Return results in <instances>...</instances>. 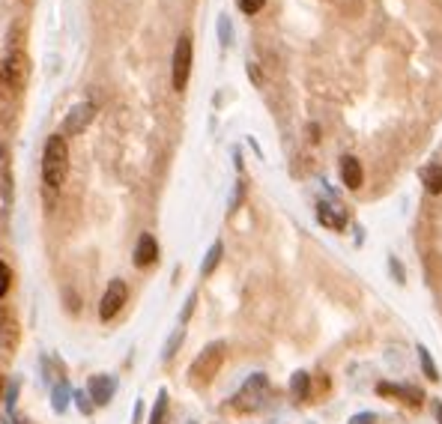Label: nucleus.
Wrapping results in <instances>:
<instances>
[{
	"instance_id": "f257e3e1",
	"label": "nucleus",
	"mask_w": 442,
	"mask_h": 424,
	"mask_svg": "<svg viewBox=\"0 0 442 424\" xmlns=\"http://www.w3.org/2000/svg\"><path fill=\"white\" fill-rule=\"evenodd\" d=\"M69 173V147L63 135H51L45 141V153H42V180L51 188H60Z\"/></svg>"
},
{
	"instance_id": "39448f33",
	"label": "nucleus",
	"mask_w": 442,
	"mask_h": 424,
	"mask_svg": "<svg viewBox=\"0 0 442 424\" xmlns=\"http://www.w3.org/2000/svg\"><path fill=\"white\" fill-rule=\"evenodd\" d=\"M126 299H129V287H126L120 278H117V281H111L108 290H105V296H102V302H99V317H102L105 323H108V320H114L123 311Z\"/></svg>"
},
{
	"instance_id": "423d86ee",
	"label": "nucleus",
	"mask_w": 442,
	"mask_h": 424,
	"mask_svg": "<svg viewBox=\"0 0 442 424\" xmlns=\"http://www.w3.org/2000/svg\"><path fill=\"white\" fill-rule=\"evenodd\" d=\"M93 120H96V105H93V102H81V105H75L72 111L66 114L60 135H63V138H66V135H81V131L87 129Z\"/></svg>"
},
{
	"instance_id": "0eeeda50",
	"label": "nucleus",
	"mask_w": 442,
	"mask_h": 424,
	"mask_svg": "<svg viewBox=\"0 0 442 424\" xmlns=\"http://www.w3.org/2000/svg\"><path fill=\"white\" fill-rule=\"evenodd\" d=\"M258 391H266V376H263V374H258V376L248 379L245 388L236 394V406H239V409H254V406H260Z\"/></svg>"
},
{
	"instance_id": "1a4fd4ad",
	"label": "nucleus",
	"mask_w": 442,
	"mask_h": 424,
	"mask_svg": "<svg viewBox=\"0 0 442 424\" xmlns=\"http://www.w3.org/2000/svg\"><path fill=\"white\" fill-rule=\"evenodd\" d=\"M341 180H344V185L347 188H362V183H365V170H362V165H359V158L355 156H344L341 158Z\"/></svg>"
},
{
	"instance_id": "20e7f679",
	"label": "nucleus",
	"mask_w": 442,
	"mask_h": 424,
	"mask_svg": "<svg viewBox=\"0 0 442 424\" xmlns=\"http://www.w3.org/2000/svg\"><path fill=\"white\" fill-rule=\"evenodd\" d=\"M192 60H194L192 36L182 33L177 39V48H174V90H185V84L192 78Z\"/></svg>"
},
{
	"instance_id": "6e6552de",
	"label": "nucleus",
	"mask_w": 442,
	"mask_h": 424,
	"mask_svg": "<svg viewBox=\"0 0 442 424\" xmlns=\"http://www.w3.org/2000/svg\"><path fill=\"white\" fill-rule=\"evenodd\" d=\"M155 260H159V242H155V237H150V233H144V237L138 239V245H135V266L147 269V266H153Z\"/></svg>"
},
{
	"instance_id": "dca6fc26",
	"label": "nucleus",
	"mask_w": 442,
	"mask_h": 424,
	"mask_svg": "<svg viewBox=\"0 0 442 424\" xmlns=\"http://www.w3.org/2000/svg\"><path fill=\"white\" fill-rule=\"evenodd\" d=\"M419 362H421V368H424V376L436 383V379H439V371H436V364H433L431 353H427V347H419Z\"/></svg>"
},
{
	"instance_id": "f3484780",
	"label": "nucleus",
	"mask_w": 442,
	"mask_h": 424,
	"mask_svg": "<svg viewBox=\"0 0 442 424\" xmlns=\"http://www.w3.org/2000/svg\"><path fill=\"white\" fill-rule=\"evenodd\" d=\"M9 287H12V269L6 266L4 260H0V299L9 293Z\"/></svg>"
},
{
	"instance_id": "4be33fe9",
	"label": "nucleus",
	"mask_w": 442,
	"mask_h": 424,
	"mask_svg": "<svg viewBox=\"0 0 442 424\" xmlns=\"http://www.w3.org/2000/svg\"><path fill=\"white\" fill-rule=\"evenodd\" d=\"M0 78H4V81L9 84V78H6V66H4V63H0Z\"/></svg>"
},
{
	"instance_id": "4468645a",
	"label": "nucleus",
	"mask_w": 442,
	"mask_h": 424,
	"mask_svg": "<svg viewBox=\"0 0 442 424\" xmlns=\"http://www.w3.org/2000/svg\"><path fill=\"white\" fill-rule=\"evenodd\" d=\"M290 391L296 394V398H308L311 394V376L305 374V371H299V374H293V379H290Z\"/></svg>"
},
{
	"instance_id": "7ed1b4c3",
	"label": "nucleus",
	"mask_w": 442,
	"mask_h": 424,
	"mask_svg": "<svg viewBox=\"0 0 442 424\" xmlns=\"http://www.w3.org/2000/svg\"><path fill=\"white\" fill-rule=\"evenodd\" d=\"M221 364H224V344H209L204 353L192 362L189 379H192L194 386H206L209 379L221 371Z\"/></svg>"
},
{
	"instance_id": "f03ea898",
	"label": "nucleus",
	"mask_w": 442,
	"mask_h": 424,
	"mask_svg": "<svg viewBox=\"0 0 442 424\" xmlns=\"http://www.w3.org/2000/svg\"><path fill=\"white\" fill-rule=\"evenodd\" d=\"M18 33H21V24H16V27L9 31V54H6V60H4L6 78H9V87H12V90H21V87L27 84V54H24V48H21Z\"/></svg>"
},
{
	"instance_id": "aec40b11",
	"label": "nucleus",
	"mask_w": 442,
	"mask_h": 424,
	"mask_svg": "<svg viewBox=\"0 0 442 424\" xmlns=\"http://www.w3.org/2000/svg\"><path fill=\"white\" fill-rule=\"evenodd\" d=\"M374 421H377V418L370 415V413H359V415H355L350 424H374Z\"/></svg>"
},
{
	"instance_id": "9b49d317",
	"label": "nucleus",
	"mask_w": 442,
	"mask_h": 424,
	"mask_svg": "<svg viewBox=\"0 0 442 424\" xmlns=\"http://www.w3.org/2000/svg\"><path fill=\"white\" fill-rule=\"evenodd\" d=\"M421 183L431 195H442V165H427L421 168Z\"/></svg>"
},
{
	"instance_id": "a211bd4d",
	"label": "nucleus",
	"mask_w": 442,
	"mask_h": 424,
	"mask_svg": "<svg viewBox=\"0 0 442 424\" xmlns=\"http://www.w3.org/2000/svg\"><path fill=\"white\" fill-rule=\"evenodd\" d=\"M239 9L245 12V16H254V12H260L266 6V0H236Z\"/></svg>"
},
{
	"instance_id": "2eb2a0df",
	"label": "nucleus",
	"mask_w": 442,
	"mask_h": 424,
	"mask_svg": "<svg viewBox=\"0 0 442 424\" xmlns=\"http://www.w3.org/2000/svg\"><path fill=\"white\" fill-rule=\"evenodd\" d=\"M221 251H224V245H221V242H216V245L209 248V254H206L204 266H201V275H212V272H216V266L221 263Z\"/></svg>"
},
{
	"instance_id": "ddd939ff",
	"label": "nucleus",
	"mask_w": 442,
	"mask_h": 424,
	"mask_svg": "<svg viewBox=\"0 0 442 424\" xmlns=\"http://www.w3.org/2000/svg\"><path fill=\"white\" fill-rule=\"evenodd\" d=\"M317 218H320V222H323L326 227H332V230H341V227L347 224V218H344V215H338V212L329 207V203H320V207H317Z\"/></svg>"
},
{
	"instance_id": "f8f14e48",
	"label": "nucleus",
	"mask_w": 442,
	"mask_h": 424,
	"mask_svg": "<svg viewBox=\"0 0 442 424\" xmlns=\"http://www.w3.org/2000/svg\"><path fill=\"white\" fill-rule=\"evenodd\" d=\"M377 391H380V394H404V401L412 403V406H419V403L424 401V394H421L419 388H412V386H386V383H382Z\"/></svg>"
},
{
	"instance_id": "412c9836",
	"label": "nucleus",
	"mask_w": 442,
	"mask_h": 424,
	"mask_svg": "<svg viewBox=\"0 0 442 424\" xmlns=\"http://www.w3.org/2000/svg\"><path fill=\"white\" fill-rule=\"evenodd\" d=\"M433 413H436V418H439V424H442V401L433 403Z\"/></svg>"
},
{
	"instance_id": "6ab92c4d",
	"label": "nucleus",
	"mask_w": 442,
	"mask_h": 424,
	"mask_svg": "<svg viewBox=\"0 0 442 424\" xmlns=\"http://www.w3.org/2000/svg\"><path fill=\"white\" fill-rule=\"evenodd\" d=\"M389 266H392V272L397 275V281H401V284H404V281H407V278H404V266H401V263H397V260L392 257V260H389Z\"/></svg>"
},
{
	"instance_id": "9d476101",
	"label": "nucleus",
	"mask_w": 442,
	"mask_h": 424,
	"mask_svg": "<svg viewBox=\"0 0 442 424\" xmlns=\"http://www.w3.org/2000/svg\"><path fill=\"white\" fill-rule=\"evenodd\" d=\"M90 394H93V401L99 406H105L111 401V394H114V379L108 376H93L90 379Z\"/></svg>"
}]
</instances>
